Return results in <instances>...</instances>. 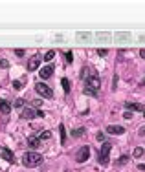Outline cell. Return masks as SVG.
Here are the masks:
<instances>
[{"instance_id": "obj_32", "label": "cell", "mask_w": 145, "mask_h": 172, "mask_svg": "<svg viewBox=\"0 0 145 172\" xmlns=\"http://www.w3.org/2000/svg\"><path fill=\"white\" fill-rule=\"evenodd\" d=\"M138 134H140V136H145V127H141V128H140V132H138Z\"/></svg>"}, {"instance_id": "obj_30", "label": "cell", "mask_w": 145, "mask_h": 172, "mask_svg": "<svg viewBox=\"0 0 145 172\" xmlns=\"http://www.w3.org/2000/svg\"><path fill=\"white\" fill-rule=\"evenodd\" d=\"M118 37H119V39H127V37H129V33H118Z\"/></svg>"}, {"instance_id": "obj_14", "label": "cell", "mask_w": 145, "mask_h": 172, "mask_svg": "<svg viewBox=\"0 0 145 172\" xmlns=\"http://www.w3.org/2000/svg\"><path fill=\"white\" fill-rule=\"evenodd\" d=\"M86 132V128L85 127H79V128H76V130H72V137H79V136H83Z\"/></svg>"}, {"instance_id": "obj_5", "label": "cell", "mask_w": 145, "mask_h": 172, "mask_svg": "<svg viewBox=\"0 0 145 172\" xmlns=\"http://www.w3.org/2000/svg\"><path fill=\"white\" fill-rule=\"evenodd\" d=\"M35 92H37L39 95L46 97V99H52V97H53V92H52V88L48 86V84H42V83H37V84H35Z\"/></svg>"}, {"instance_id": "obj_26", "label": "cell", "mask_w": 145, "mask_h": 172, "mask_svg": "<svg viewBox=\"0 0 145 172\" xmlns=\"http://www.w3.org/2000/svg\"><path fill=\"white\" fill-rule=\"evenodd\" d=\"M40 105H42L40 99H33V101H31V106H40Z\"/></svg>"}, {"instance_id": "obj_34", "label": "cell", "mask_w": 145, "mask_h": 172, "mask_svg": "<svg viewBox=\"0 0 145 172\" xmlns=\"http://www.w3.org/2000/svg\"><path fill=\"white\" fill-rule=\"evenodd\" d=\"M138 168H140V170H145V163H141V165H138Z\"/></svg>"}, {"instance_id": "obj_24", "label": "cell", "mask_w": 145, "mask_h": 172, "mask_svg": "<svg viewBox=\"0 0 145 172\" xmlns=\"http://www.w3.org/2000/svg\"><path fill=\"white\" fill-rule=\"evenodd\" d=\"M107 53H108V50H103V48H99V50H98V55L99 57H105Z\"/></svg>"}, {"instance_id": "obj_25", "label": "cell", "mask_w": 145, "mask_h": 172, "mask_svg": "<svg viewBox=\"0 0 145 172\" xmlns=\"http://www.w3.org/2000/svg\"><path fill=\"white\" fill-rule=\"evenodd\" d=\"M95 137H98V139H99V141H103V143H105V141H107V137H105V136H103V132H98V136H95Z\"/></svg>"}, {"instance_id": "obj_4", "label": "cell", "mask_w": 145, "mask_h": 172, "mask_svg": "<svg viewBox=\"0 0 145 172\" xmlns=\"http://www.w3.org/2000/svg\"><path fill=\"white\" fill-rule=\"evenodd\" d=\"M110 149H112V145L108 143V141H105L103 143V146H101V150H99V165H103V167H107L108 165V154H110Z\"/></svg>"}, {"instance_id": "obj_10", "label": "cell", "mask_w": 145, "mask_h": 172, "mask_svg": "<svg viewBox=\"0 0 145 172\" xmlns=\"http://www.w3.org/2000/svg\"><path fill=\"white\" fill-rule=\"evenodd\" d=\"M0 156H2L8 163H15V156H13V152L9 149H0Z\"/></svg>"}, {"instance_id": "obj_7", "label": "cell", "mask_w": 145, "mask_h": 172, "mask_svg": "<svg viewBox=\"0 0 145 172\" xmlns=\"http://www.w3.org/2000/svg\"><path fill=\"white\" fill-rule=\"evenodd\" d=\"M40 62H42V55H40V53H35V55L30 59V62H28V70H30V71H35V70L40 66Z\"/></svg>"}, {"instance_id": "obj_1", "label": "cell", "mask_w": 145, "mask_h": 172, "mask_svg": "<svg viewBox=\"0 0 145 172\" xmlns=\"http://www.w3.org/2000/svg\"><path fill=\"white\" fill-rule=\"evenodd\" d=\"M99 88H101V79H99V73L95 71L94 68H88V77L85 81V93L92 95V97H98L99 93Z\"/></svg>"}, {"instance_id": "obj_6", "label": "cell", "mask_w": 145, "mask_h": 172, "mask_svg": "<svg viewBox=\"0 0 145 172\" xmlns=\"http://www.w3.org/2000/svg\"><path fill=\"white\" fill-rule=\"evenodd\" d=\"M88 158H90V146L85 145V146H81V149L77 150V154H76V161H77V163H85Z\"/></svg>"}, {"instance_id": "obj_2", "label": "cell", "mask_w": 145, "mask_h": 172, "mask_svg": "<svg viewBox=\"0 0 145 172\" xmlns=\"http://www.w3.org/2000/svg\"><path fill=\"white\" fill-rule=\"evenodd\" d=\"M42 159H44V158H42L39 152H33V150H30V152H26V154L22 156V163L26 165V167H30V168H31V167H39V165L42 163Z\"/></svg>"}, {"instance_id": "obj_9", "label": "cell", "mask_w": 145, "mask_h": 172, "mask_svg": "<svg viewBox=\"0 0 145 172\" xmlns=\"http://www.w3.org/2000/svg\"><path fill=\"white\" fill-rule=\"evenodd\" d=\"M107 134L121 136V134H125V128H123V127H119V125H110V127H107Z\"/></svg>"}, {"instance_id": "obj_15", "label": "cell", "mask_w": 145, "mask_h": 172, "mask_svg": "<svg viewBox=\"0 0 145 172\" xmlns=\"http://www.w3.org/2000/svg\"><path fill=\"white\" fill-rule=\"evenodd\" d=\"M143 154H145V150L141 149V146H138V149H134V152H132V158L140 159V158H143Z\"/></svg>"}, {"instance_id": "obj_22", "label": "cell", "mask_w": 145, "mask_h": 172, "mask_svg": "<svg viewBox=\"0 0 145 172\" xmlns=\"http://www.w3.org/2000/svg\"><path fill=\"white\" fill-rule=\"evenodd\" d=\"M13 88H15V90H22V88H24V83H22V81H15V83H13Z\"/></svg>"}, {"instance_id": "obj_18", "label": "cell", "mask_w": 145, "mask_h": 172, "mask_svg": "<svg viewBox=\"0 0 145 172\" xmlns=\"http://www.w3.org/2000/svg\"><path fill=\"white\" fill-rule=\"evenodd\" d=\"M59 132H61V143L64 145L66 143V132H64V127L63 125H59Z\"/></svg>"}, {"instance_id": "obj_11", "label": "cell", "mask_w": 145, "mask_h": 172, "mask_svg": "<svg viewBox=\"0 0 145 172\" xmlns=\"http://www.w3.org/2000/svg\"><path fill=\"white\" fill-rule=\"evenodd\" d=\"M125 106L129 108V110H136V112H145V108L140 105V103H130V101H127L125 103Z\"/></svg>"}, {"instance_id": "obj_33", "label": "cell", "mask_w": 145, "mask_h": 172, "mask_svg": "<svg viewBox=\"0 0 145 172\" xmlns=\"http://www.w3.org/2000/svg\"><path fill=\"white\" fill-rule=\"evenodd\" d=\"M140 57H141V59H145V50H140Z\"/></svg>"}, {"instance_id": "obj_31", "label": "cell", "mask_w": 145, "mask_h": 172, "mask_svg": "<svg viewBox=\"0 0 145 172\" xmlns=\"http://www.w3.org/2000/svg\"><path fill=\"white\" fill-rule=\"evenodd\" d=\"M15 53H17L18 57H22V55H24V50H15Z\"/></svg>"}, {"instance_id": "obj_21", "label": "cell", "mask_w": 145, "mask_h": 172, "mask_svg": "<svg viewBox=\"0 0 145 172\" xmlns=\"http://www.w3.org/2000/svg\"><path fill=\"white\" fill-rule=\"evenodd\" d=\"M24 105H26V101H24V99H17L15 101V108H24Z\"/></svg>"}, {"instance_id": "obj_12", "label": "cell", "mask_w": 145, "mask_h": 172, "mask_svg": "<svg viewBox=\"0 0 145 172\" xmlns=\"http://www.w3.org/2000/svg\"><path fill=\"white\" fill-rule=\"evenodd\" d=\"M0 110H2L4 115H8V114L11 112V105H9L8 101H0Z\"/></svg>"}, {"instance_id": "obj_19", "label": "cell", "mask_w": 145, "mask_h": 172, "mask_svg": "<svg viewBox=\"0 0 145 172\" xmlns=\"http://www.w3.org/2000/svg\"><path fill=\"white\" fill-rule=\"evenodd\" d=\"M50 137H52V132H42V134L39 136V139H40V141H44V139H50Z\"/></svg>"}, {"instance_id": "obj_16", "label": "cell", "mask_w": 145, "mask_h": 172, "mask_svg": "<svg viewBox=\"0 0 145 172\" xmlns=\"http://www.w3.org/2000/svg\"><path fill=\"white\" fill-rule=\"evenodd\" d=\"M53 57H55V52H53V50H50V52H46V53L42 55V59H44V61H52Z\"/></svg>"}, {"instance_id": "obj_8", "label": "cell", "mask_w": 145, "mask_h": 172, "mask_svg": "<svg viewBox=\"0 0 145 172\" xmlns=\"http://www.w3.org/2000/svg\"><path fill=\"white\" fill-rule=\"evenodd\" d=\"M53 68H55V66H52V64H46L44 68H40V70H39L40 79H50V77L53 75Z\"/></svg>"}, {"instance_id": "obj_27", "label": "cell", "mask_w": 145, "mask_h": 172, "mask_svg": "<svg viewBox=\"0 0 145 172\" xmlns=\"http://www.w3.org/2000/svg\"><path fill=\"white\" fill-rule=\"evenodd\" d=\"M77 37H79V39H86V37H90V33H83V31H79Z\"/></svg>"}, {"instance_id": "obj_29", "label": "cell", "mask_w": 145, "mask_h": 172, "mask_svg": "<svg viewBox=\"0 0 145 172\" xmlns=\"http://www.w3.org/2000/svg\"><path fill=\"white\" fill-rule=\"evenodd\" d=\"M0 68H8V61H0Z\"/></svg>"}, {"instance_id": "obj_3", "label": "cell", "mask_w": 145, "mask_h": 172, "mask_svg": "<svg viewBox=\"0 0 145 172\" xmlns=\"http://www.w3.org/2000/svg\"><path fill=\"white\" fill-rule=\"evenodd\" d=\"M20 117L31 121V119H35V117H44V112H42V110H33V108H30V106H24L22 112H20Z\"/></svg>"}, {"instance_id": "obj_17", "label": "cell", "mask_w": 145, "mask_h": 172, "mask_svg": "<svg viewBox=\"0 0 145 172\" xmlns=\"http://www.w3.org/2000/svg\"><path fill=\"white\" fill-rule=\"evenodd\" d=\"M61 84H63V90H64V92L68 93V92H70V81H68V79L64 77V79L61 81Z\"/></svg>"}, {"instance_id": "obj_28", "label": "cell", "mask_w": 145, "mask_h": 172, "mask_svg": "<svg viewBox=\"0 0 145 172\" xmlns=\"http://www.w3.org/2000/svg\"><path fill=\"white\" fill-rule=\"evenodd\" d=\"M123 117H125V119H132V112H125Z\"/></svg>"}, {"instance_id": "obj_13", "label": "cell", "mask_w": 145, "mask_h": 172, "mask_svg": "<svg viewBox=\"0 0 145 172\" xmlns=\"http://www.w3.org/2000/svg\"><path fill=\"white\" fill-rule=\"evenodd\" d=\"M39 145H40V139L39 137H30L28 139V146H30V149H37Z\"/></svg>"}, {"instance_id": "obj_20", "label": "cell", "mask_w": 145, "mask_h": 172, "mask_svg": "<svg viewBox=\"0 0 145 172\" xmlns=\"http://www.w3.org/2000/svg\"><path fill=\"white\" fill-rule=\"evenodd\" d=\"M64 59H66V62H68V64L74 61V55H72V52H64Z\"/></svg>"}, {"instance_id": "obj_23", "label": "cell", "mask_w": 145, "mask_h": 172, "mask_svg": "<svg viewBox=\"0 0 145 172\" xmlns=\"http://www.w3.org/2000/svg\"><path fill=\"white\" fill-rule=\"evenodd\" d=\"M127 161H129V156H121V158L118 159V165H125Z\"/></svg>"}]
</instances>
